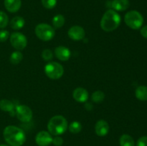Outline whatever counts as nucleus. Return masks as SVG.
Masks as SVG:
<instances>
[{
    "instance_id": "1",
    "label": "nucleus",
    "mask_w": 147,
    "mask_h": 146,
    "mask_svg": "<svg viewBox=\"0 0 147 146\" xmlns=\"http://www.w3.org/2000/svg\"><path fill=\"white\" fill-rule=\"evenodd\" d=\"M3 136L10 146H22L26 141L24 132L17 126H7L3 131Z\"/></svg>"
},
{
    "instance_id": "2",
    "label": "nucleus",
    "mask_w": 147,
    "mask_h": 146,
    "mask_svg": "<svg viewBox=\"0 0 147 146\" xmlns=\"http://www.w3.org/2000/svg\"><path fill=\"white\" fill-rule=\"evenodd\" d=\"M120 24V15L113 9L107 10L100 20V27L103 31L108 32L116 29Z\"/></svg>"
},
{
    "instance_id": "3",
    "label": "nucleus",
    "mask_w": 147,
    "mask_h": 146,
    "mask_svg": "<svg viewBox=\"0 0 147 146\" xmlns=\"http://www.w3.org/2000/svg\"><path fill=\"white\" fill-rule=\"evenodd\" d=\"M67 121L63 116L55 115L47 123V130L51 135L59 136L65 133L67 129Z\"/></svg>"
},
{
    "instance_id": "4",
    "label": "nucleus",
    "mask_w": 147,
    "mask_h": 146,
    "mask_svg": "<svg viewBox=\"0 0 147 146\" xmlns=\"http://www.w3.org/2000/svg\"><path fill=\"white\" fill-rule=\"evenodd\" d=\"M124 21L126 25L132 29H139L144 23V17L140 12L132 10L128 11L124 17Z\"/></svg>"
},
{
    "instance_id": "5",
    "label": "nucleus",
    "mask_w": 147,
    "mask_h": 146,
    "mask_svg": "<svg viewBox=\"0 0 147 146\" xmlns=\"http://www.w3.org/2000/svg\"><path fill=\"white\" fill-rule=\"evenodd\" d=\"M34 31H35L36 36L40 40L45 42L51 40L55 34V29L50 24H45V23L37 24L35 27Z\"/></svg>"
},
{
    "instance_id": "6",
    "label": "nucleus",
    "mask_w": 147,
    "mask_h": 146,
    "mask_svg": "<svg viewBox=\"0 0 147 146\" xmlns=\"http://www.w3.org/2000/svg\"><path fill=\"white\" fill-rule=\"evenodd\" d=\"M45 73L51 80H58L63 75L64 69L60 63L51 62L45 66Z\"/></svg>"
},
{
    "instance_id": "7",
    "label": "nucleus",
    "mask_w": 147,
    "mask_h": 146,
    "mask_svg": "<svg viewBox=\"0 0 147 146\" xmlns=\"http://www.w3.org/2000/svg\"><path fill=\"white\" fill-rule=\"evenodd\" d=\"M17 119L22 123H29L32 119V111L27 105H17L15 108Z\"/></svg>"
},
{
    "instance_id": "8",
    "label": "nucleus",
    "mask_w": 147,
    "mask_h": 146,
    "mask_svg": "<svg viewBox=\"0 0 147 146\" xmlns=\"http://www.w3.org/2000/svg\"><path fill=\"white\" fill-rule=\"evenodd\" d=\"M10 43L14 49L22 50L27 47V40L25 36L20 32H13L10 35Z\"/></svg>"
},
{
    "instance_id": "9",
    "label": "nucleus",
    "mask_w": 147,
    "mask_h": 146,
    "mask_svg": "<svg viewBox=\"0 0 147 146\" xmlns=\"http://www.w3.org/2000/svg\"><path fill=\"white\" fill-rule=\"evenodd\" d=\"M53 137L49 132L42 131L39 132L35 137V142L39 146H48L53 143Z\"/></svg>"
},
{
    "instance_id": "10",
    "label": "nucleus",
    "mask_w": 147,
    "mask_h": 146,
    "mask_svg": "<svg viewBox=\"0 0 147 146\" xmlns=\"http://www.w3.org/2000/svg\"><path fill=\"white\" fill-rule=\"evenodd\" d=\"M69 37L74 41H80L84 39L86 31L84 29L80 26H73L70 27L67 32Z\"/></svg>"
},
{
    "instance_id": "11",
    "label": "nucleus",
    "mask_w": 147,
    "mask_h": 146,
    "mask_svg": "<svg viewBox=\"0 0 147 146\" xmlns=\"http://www.w3.org/2000/svg\"><path fill=\"white\" fill-rule=\"evenodd\" d=\"M55 54L59 60L65 62L70 59L71 52L67 47L64 46H59L55 49Z\"/></svg>"
},
{
    "instance_id": "12",
    "label": "nucleus",
    "mask_w": 147,
    "mask_h": 146,
    "mask_svg": "<svg viewBox=\"0 0 147 146\" xmlns=\"http://www.w3.org/2000/svg\"><path fill=\"white\" fill-rule=\"evenodd\" d=\"M95 132L99 137H104L109 133V123L104 120H100L96 123L95 125Z\"/></svg>"
},
{
    "instance_id": "13",
    "label": "nucleus",
    "mask_w": 147,
    "mask_h": 146,
    "mask_svg": "<svg viewBox=\"0 0 147 146\" xmlns=\"http://www.w3.org/2000/svg\"><path fill=\"white\" fill-rule=\"evenodd\" d=\"M73 97L78 102H86L89 97L88 92L83 87H78L73 91Z\"/></svg>"
},
{
    "instance_id": "14",
    "label": "nucleus",
    "mask_w": 147,
    "mask_h": 146,
    "mask_svg": "<svg viewBox=\"0 0 147 146\" xmlns=\"http://www.w3.org/2000/svg\"><path fill=\"white\" fill-rule=\"evenodd\" d=\"M6 9L11 13H15L20 10L22 5L21 0H4Z\"/></svg>"
},
{
    "instance_id": "15",
    "label": "nucleus",
    "mask_w": 147,
    "mask_h": 146,
    "mask_svg": "<svg viewBox=\"0 0 147 146\" xmlns=\"http://www.w3.org/2000/svg\"><path fill=\"white\" fill-rule=\"evenodd\" d=\"M130 3L129 0H113L111 3V7L116 11H123L129 7Z\"/></svg>"
},
{
    "instance_id": "16",
    "label": "nucleus",
    "mask_w": 147,
    "mask_h": 146,
    "mask_svg": "<svg viewBox=\"0 0 147 146\" xmlns=\"http://www.w3.org/2000/svg\"><path fill=\"white\" fill-rule=\"evenodd\" d=\"M24 24H25V21H24V18L20 17V16L13 17L11 21H10V27L13 29H21L24 26Z\"/></svg>"
},
{
    "instance_id": "17",
    "label": "nucleus",
    "mask_w": 147,
    "mask_h": 146,
    "mask_svg": "<svg viewBox=\"0 0 147 146\" xmlns=\"http://www.w3.org/2000/svg\"><path fill=\"white\" fill-rule=\"evenodd\" d=\"M135 95L141 101H147V86L142 85L138 87L135 91Z\"/></svg>"
},
{
    "instance_id": "18",
    "label": "nucleus",
    "mask_w": 147,
    "mask_h": 146,
    "mask_svg": "<svg viewBox=\"0 0 147 146\" xmlns=\"http://www.w3.org/2000/svg\"><path fill=\"white\" fill-rule=\"evenodd\" d=\"M0 110L4 112L12 113L14 110V103L10 100H6V99L0 100Z\"/></svg>"
},
{
    "instance_id": "19",
    "label": "nucleus",
    "mask_w": 147,
    "mask_h": 146,
    "mask_svg": "<svg viewBox=\"0 0 147 146\" xmlns=\"http://www.w3.org/2000/svg\"><path fill=\"white\" fill-rule=\"evenodd\" d=\"M119 143L121 146H135L134 140L128 134H123L121 136Z\"/></svg>"
},
{
    "instance_id": "20",
    "label": "nucleus",
    "mask_w": 147,
    "mask_h": 146,
    "mask_svg": "<svg viewBox=\"0 0 147 146\" xmlns=\"http://www.w3.org/2000/svg\"><path fill=\"white\" fill-rule=\"evenodd\" d=\"M65 21V19L64 16L62 14H57L53 17L52 22L55 29H60L64 25Z\"/></svg>"
},
{
    "instance_id": "21",
    "label": "nucleus",
    "mask_w": 147,
    "mask_h": 146,
    "mask_svg": "<svg viewBox=\"0 0 147 146\" xmlns=\"http://www.w3.org/2000/svg\"><path fill=\"white\" fill-rule=\"evenodd\" d=\"M23 54L20 51H14L10 56V62L13 64H17L22 60Z\"/></svg>"
},
{
    "instance_id": "22",
    "label": "nucleus",
    "mask_w": 147,
    "mask_h": 146,
    "mask_svg": "<svg viewBox=\"0 0 147 146\" xmlns=\"http://www.w3.org/2000/svg\"><path fill=\"white\" fill-rule=\"evenodd\" d=\"M105 98V94L100 90L94 92L91 95L92 101L96 103H100L103 101Z\"/></svg>"
},
{
    "instance_id": "23",
    "label": "nucleus",
    "mask_w": 147,
    "mask_h": 146,
    "mask_svg": "<svg viewBox=\"0 0 147 146\" xmlns=\"http://www.w3.org/2000/svg\"><path fill=\"white\" fill-rule=\"evenodd\" d=\"M69 131L73 134H77L79 133L82 130V125L81 123L78 121L72 122L68 127Z\"/></svg>"
},
{
    "instance_id": "24",
    "label": "nucleus",
    "mask_w": 147,
    "mask_h": 146,
    "mask_svg": "<svg viewBox=\"0 0 147 146\" xmlns=\"http://www.w3.org/2000/svg\"><path fill=\"white\" fill-rule=\"evenodd\" d=\"M9 23V17L4 11H0V29H4Z\"/></svg>"
},
{
    "instance_id": "25",
    "label": "nucleus",
    "mask_w": 147,
    "mask_h": 146,
    "mask_svg": "<svg viewBox=\"0 0 147 146\" xmlns=\"http://www.w3.org/2000/svg\"><path fill=\"white\" fill-rule=\"evenodd\" d=\"M42 4L45 8L52 9L57 4V0H42Z\"/></svg>"
},
{
    "instance_id": "26",
    "label": "nucleus",
    "mask_w": 147,
    "mask_h": 146,
    "mask_svg": "<svg viewBox=\"0 0 147 146\" xmlns=\"http://www.w3.org/2000/svg\"><path fill=\"white\" fill-rule=\"evenodd\" d=\"M42 57L45 61H50L53 58V53L50 50H45L42 52Z\"/></svg>"
},
{
    "instance_id": "27",
    "label": "nucleus",
    "mask_w": 147,
    "mask_h": 146,
    "mask_svg": "<svg viewBox=\"0 0 147 146\" xmlns=\"http://www.w3.org/2000/svg\"><path fill=\"white\" fill-rule=\"evenodd\" d=\"M9 37V32L7 30H0V42H6Z\"/></svg>"
},
{
    "instance_id": "28",
    "label": "nucleus",
    "mask_w": 147,
    "mask_h": 146,
    "mask_svg": "<svg viewBox=\"0 0 147 146\" xmlns=\"http://www.w3.org/2000/svg\"><path fill=\"white\" fill-rule=\"evenodd\" d=\"M53 145L55 146H61L63 144V139L60 136H55V137L53 139Z\"/></svg>"
},
{
    "instance_id": "29",
    "label": "nucleus",
    "mask_w": 147,
    "mask_h": 146,
    "mask_svg": "<svg viewBox=\"0 0 147 146\" xmlns=\"http://www.w3.org/2000/svg\"><path fill=\"white\" fill-rule=\"evenodd\" d=\"M136 146H147V136H142L138 140Z\"/></svg>"
},
{
    "instance_id": "30",
    "label": "nucleus",
    "mask_w": 147,
    "mask_h": 146,
    "mask_svg": "<svg viewBox=\"0 0 147 146\" xmlns=\"http://www.w3.org/2000/svg\"><path fill=\"white\" fill-rule=\"evenodd\" d=\"M141 34L142 35V37L147 39V25L141 29Z\"/></svg>"
},
{
    "instance_id": "31",
    "label": "nucleus",
    "mask_w": 147,
    "mask_h": 146,
    "mask_svg": "<svg viewBox=\"0 0 147 146\" xmlns=\"http://www.w3.org/2000/svg\"><path fill=\"white\" fill-rule=\"evenodd\" d=\"M0 146H9V145H7L2 144V145H0Z\"/></svg>"
}]
</instances>
